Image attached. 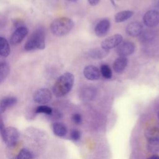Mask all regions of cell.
<instances>
[{"label": "cell", "mask_w": 159, "mask_h": 159, "mask_svg": "<svg viewBox=\"0 0 159 159\" xmlns=\"http://www.w3.org/2000/svg\"><path fill=\"white\" fill-rule=\"evenodd\" d=\"M74 80V75L70 72H66L60 76L53 86L54 95L60 98L67 94L73 86Z\"/></svg>", "instance_id": "obj_1"}, {"label": "cell", "mask_w": 159, "mask_h": 159, "mask_svg": "<svg viewBox=\"0 0 159 159\" xmlns=\"http://www.w3.org/2000/svg\"><path fill=\"white\" fill-rule=\"evenodd\" d=\"M73 21L66 17H59L54 19L50 24L52 33L55 36L61 37L68 34L73 28Z\"/></svg>", "instance_id": "obj_2"}, {"label": "cell", "mask_w": 159, "mask_h": 159, "mask_svg": "<svg viewBox=\"0 0 159 159\" xmlns=\"http://www.w3.org/2000/svg\"><path fill=\"white\" fill-rule=\"evenodd\" d=\"M45 48V37L44 30L42 29L35 30L29 37L24 45V50L32 51L43 50Z\"/></svg>", "instance_id": "obj_3"}, {"label": "cell", "mask_w": 159, "mask_h": 159, "mask_svg": "<svg viewBox=\"0 0 159 159\" xmlns=\"http://www.w3.org/2000/svg\"><path fill=\"white\" fill-rule=\"evenodd\" d=\"M1 135L6 145L11 147L16 144L19 139V133L16 128L14 127H6L4 133Z\"/></svg>", "instance_id": "obj_4"}, {"label": "cell", "mask_w": 159, "mask_h": 159, "mask_svg": "<svg viewBox=\"0 0 159 159\" xmlns=\"http://www.w3.org/2000/svg\"><path fill=\"white\" fill-rule=\"evenodd\" d=\"M33 99L38 104H45L50 102L52 99V93L48 89L42 88L34 93Z\"/></svg>", "instance_id": "obj_5"}, {"label": "cell", "mask_w": 159, "mask_h": 159, "mask_svg": "<svg viewBox=\"0 0 159 159\" xmlns=\"http://www.w3.org/2000/svg\"><path fill=\"white\" fill-rule=\"evenodd\" d=\"M144 24L148 27H153L159 24V12L156 10L148 11L143 17Z\"/></svg>", "instance_id": "obj_6"}, {"label": "cell", "mask_w": 159, "mask_h": 159, "mask_svg": "<svg viewBox=\"0 0 159 159\" xmlns=\"http://www.w3.org/2000/svg\"><path fill=\"white\" fill-rule=\"evenodd\" d=\"M122 41V36L120 34H114L106 39L101 42V48L109 50L117 47Z\"/></svg>", "instance_id": "obj_7"}, {"label": "cell", "mask_w": 159, "mask_h": 159, "mask_svg": "<svg viewBox=\"0 0 159 159\" xmlns=\"http://www.w3.org/2000/svg\"><path fill=\"white\" fill-rule=\"evenodd\" d=\"M28 29L25 26L18 27L12 33L10 38V42L12 45L20 43L28 34Z\"/></svg>", "instance_id": "obj_8"}, {"label": "cell", "mask_w": 159, "mask_h": 159, "mask_svg": "<svg viewBox=\"0 0 159 159\" xmlns=\"http://www.w3.org/2000/svg\"><path fill=\"white\" fill-rule=\"evenodd\" d=\"M135 50L134 44L129 41H125L124 42H121L117 47V53L120 57H126L131 55Z\"/></svg>", "instance_id": "obj_9"}, {"label": "cell", "mask_w": 159, "mask_h": 159, "mask_svg": "<svg viewBox=\"0 0 159 159\" xmlns=\"http://www.w3.org/2000/svg\"><path fill=\"white\" fill-rule=\"evenodd\" d=\"M110 28V22L108 19H104L99 21L95 27L96 35L99 37H104L107 33Z\"/></svg>", "instance_id": "obj_10"}, {"label": "cell", "mask_w": 159, "mask_h": 159, "mask_svg": "<svg viewBox=\"0 0 159 159\" xmlns=\"http://www.w3.org/2000/svg\"><path fill=\"white\" fill-rule=\"evenodd\" d=\"M83 74L85 78L89 80H97L100 77L99 69L94 65H88L83 70Z\"/></svg>", "instance_id": "obj_11"}, {"label": "cell", "mask_w": 159, "mask_h": 159, "mask_svg": "<svg viewBox=\"0 0 159 159\" xmlns=\"http://www.w3.org/2000/svg\"><path fill=\"white\" fill-rule=\"evenodd\" d=\"M143 30L142 25L138 22H132L129 24L125 29L127 34L132 37H137L140 35Z\"/></svg>", "instance_id": "obj_12"}, {"label": "cell", "mask_w": 159, "mask_h": 159, "mask_svg": "<svg viewBox=\"0 0 159 159\" xmlns=\"http://www.w3.org/2000/svg\"><path fill=\"white\" fill-rule=\"evenodd\" d=\"M17 101V99L14 96H7L3 98L0 101V114H2L7 109L14 106Z\"/></svg>", "instance_id": "obj_13"}, {"label": "cell", "mask_w": 159, "mask_h": 159, "mask_svg": "<svg viewBox=\"0 0 159 159\" xmlns=\"http://www.w3.org/2000/svg\"><path fill=\"white\" fill-rule=\"evenodd\" d=\"M128 63V59L124 57H119L116 58L113 63V70L117 73H122L126 68Z\"/></svg>", "instance_id": "obj_14"}, {"label": "cell", "mask_w": 159, "mask_h": 159, "mask_svg": "<svg viewBox=\"0 0 159 159\" xmlns=\"http://www.w3.org/2000/svg\"><path fill=\"white\" fill-rule=\"evenodd\" d=\"M53 134L58 137H63L67 133V128L65 124L61 122H55L52 125Z\"/></svg>", "instance_id": "obj_15"}, {"label": "cell", "mask_w": 159, "mask_h": 159, "mask_svg": "<svg viewBox=\"0 0 159 159\" xmlns=\"http://www.w3.org/2000/svg\"><path fill=\"white\" fill-rule=\"evenodd\" d=\"M11 52L10 46L7 40L2 37H0V55L6 57Z\"/></svg>", "instance_id": "obj_16"}, {"label": "cell", "mask_w": 159, "mask_h": 159, "mask_svg": "<svg viewBox=\"0 0 159 159\" xmlns=\"http://www.w3.org/2000/svg\"><path fill=\"white\" fill-rule=\"evenodd\" d=\"M109 53L108 50H105L102 48H96L92 49L89 52V56L94 59H101L106 57Z\"/></svg>", "instance_id": "obj_17"}, {"label": "cell", "mask_w": 159, "mask_h": 159, "mask_svg": "<svg viewBox=\"0 0 159 159\" xmlns=\"http://www.w3.org/2000/svg\"><path fill=\"white\" fill-rule=\"evenodd\" d=\"M134 14V12L131 11H122L119 12L115 15L114 19L116 22H122L130 19Z\"/></svg>", "instance_id": "obj_18"}, {"label": "cell", "mask_w": 159, "mask_h": 159, "mask_svg": "<svg viewBox=\"0 0 159 159\" xmlns=\"http://www.w3.org/2000/svg\"><path fill=\"white\" fill-rule=\"evenodd\" d=\"M10 71L9 64L6 61L0 63V84L5 80Z\"/></svg>", "instance_id": "obj_19"}, {"label": "cell", "mask_w": 159, "mask_h": 159, "mask_svg": "<svg viewBox=\"0 0 159 159\" xmlns=\"http://www.w3.org/2000/svg\"><path fill=\"white\" fill-rule=\"evenodd\" d=\"M145 137L147 140L159 139V129L157 127H150L145 130Z\"/></svg>", "instance_id": "obj_20"}, {"label": "cell", "mask_w": 159, "mask_h": 159, "mask_svg": "<svg viewBox=\"0 0 159 159\" xmlns=\"http://www.w3.org/2000/svg\"><path fill=\"white\" fill-rule=\"evenodd\" d=\"M147 148L151 153H156L159 152V139L148 140Z\"/></svg>", "instance_id": "obj_21"}, {"label": "cell", "mask_w": 159, "mask_h": 159, "mask_svg": "<svg viewBox=\"0 0 159 159\" xmlns=\"http://www.w3.org/2000/svg\"><path fill=\"white\" fill-rule=\"evenodd\" d=\"M34 154L33 153L28 149L22 148L20 150L19 153L16 157H15V159H33Z\"/></svg>", "instance_id": "obj_22"}, {"label": "cell", "mask_w": 159, "mask_h": 159, "mask_svg": "<svg viewBox=\"0 0 159 159\" xmlns=\"http://www.w3.org/2000/svg\"><path fill=\"white\" fill-rule=\"evenodd\" d=\"M100 72L102 76L106 79H110L112 77V73L111 68L106 64L102 65L101 66V69H100Z\"/></svg>", "instance_id": "obj_23"}, {"label": "cell", "mask_w": 159, "mask_h": 159, "mask_svg": "<svg viewBox=\"0 0 159 159\" xmlns=\"http://www.w3.org/2000/svg\"><path fill=\"white\" fill-rule=\"evenodd\" d=\"M35 112L36 114H45L47 115H51L53 112V110L48 106L40 105L35 109Z\"/></svg>", "instance_id": "obj_24"}, {"label": "cell", "mask_w": 159, "mask_h": 159, "mask_svg": "<svg viewBox=\"0 0 159 159\" xmlns=\"http://www.w3.org/2000/svg\"><path fill=\"white\" fill-rule=\"evenodd\" d=\"M70 137L73 140L77 141L80 139V133L78 130L74 129L71 131Z\"/></svg>", "instance_id": "obj_25"}, {"label": "cell", "mask_w": 159, "mask_h": 159, "mask_svg": "<svg viewBox=\"0 0 159 159\" xmlns=\"http://www.w3.org/2000/svg\"><path fill=\"white\" fill-rule=\"evenodd\" d=\"M71 119L73 121V122H75L76 124H80L82 120L81 116L80 114H74L71 117Z\"/></svg>", "instance_id": "obj_26"}, {"label": "cell", "mask_w": 159, "mask_h": 159, "mask_svg": "<svg viewBox=\"0 0 159 159\" xmlns=\"http://www.w3.org/2000/svg\"><path fill=\"white\" fill-rule=\"evenodd\" d=\"M88 2L91 6H96L98 4L99 0H88Z\"/></svg>", "instance_id": "obj_27"}, {"label": "cell", "mask_w": 159, "mask_h": 159, "mask_svg": "<svg viewBox=\"0 0 159 159\" xmlns=\"http://www.w3.org/2000/svg\"><path fill=\"white\" fill-rule=\"evenodd\" d=\"M147 159H159V156H158L157 155H152V156L150 157Z\"/></svg>", "instance_id": "obj_28"}, {"label": "cell", "mask_w": 159, "mask_h": 159, "mask_svg": "<svg viewBox=\"0 0 159 159\" xmlns=\"http://www.w3.org/2000/svg\"><path fill=\"white\" fill-rule=\"evenodd\" d=\"M155 6L159 7V0H156L155 2Z\"/></svg>", "instance_id": "obj_29"}, {"label": "cell", "mask_w": 159, "mask_h": 159, "mask_svg": "<svg viewBox=\"0 0 159 159\" xmlns=\"http://www.w3.org/2000/svg\"><path fill=\"white\" fill-rule=\"evenodd\" d=\"M157 116H158V120H159V111H158V114H157Z\"/></svg>", "instance_id": "obj_30"}, {"label": "cell", "mask_w": 159, "mask_h": 159, "mask_svg": "<svg viewBox=\"0 0 159 159\" xmlns=\"http://www.w3.org/2000/svg\"><path fill=\"white\" fill-rule=\"evenodd\" d=\"M68 1H76V0H68Z\"/></svg>", "instance_id": "obj_31"}]
</instances>
